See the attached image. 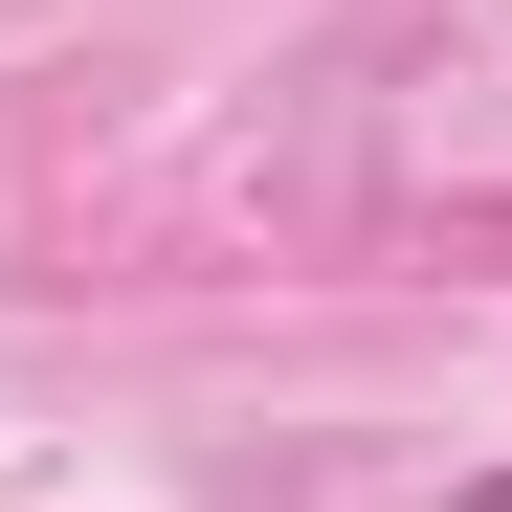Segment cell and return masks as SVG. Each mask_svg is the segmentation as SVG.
<instances>
[{
	"instance_id": "obj_1",
	"label": "cell",
	"mask_w": 512,
	"mask_h": 512,
	"mask_svg": "<svg viewBox=\"0 0 512 512\" xmlns=\"http://www.w3.org/2000/svg\"><path fill=\"white\" fill-rule=\"evenodd\" d=\"M468 512H512V468H490V490H468Z\"/></svg>"
}]
</instances>
